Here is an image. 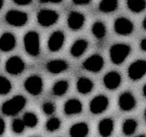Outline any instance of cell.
<instances>
[{"label":"cell","mask_w":146,"mask_h":137,"mask_svg":"<svg viewBox=\"0 0 146 137\" xmlns=\"http://www.w3.org/2000/svg\"><path fill=\"white\" fill-rule=\"evenodd\" d=\"M36 19L42 27H52L58 21L59 14L57 11L52 10V9H42L36 14Z\"/></svg>","instance_id":"277c9868"},{"label":"cell","mask_w":146,"mask_h":137,"mask_svg":"<svg viewBox=\"0 0 146 137\" xmlns=\"http://www.w3.org/2000/svg\"><path fill=\"white\" fill-rule=\"evenodd\" d=\"M140 48L142 49V51L146 52V39H143L140 43Z\"/></svg>","instance_id":"8d00e7d4"},{"label":"cell","mask_w":146,"mask_h":137,"mask_svg":"<svg viewBox=\"0 0 146 137\" xmlns=\"http://www.w3.org/2000/svg\"><path fill=\"white\" fill-rule=\"evenodd\" d=\"M137 126H138V124H137V121L135 119H127L124 121L122 130H123V133L126 136H131L135 133Z\"/></svg>","instance_id":"4316f807"},{"label":"cell","mask_w":146,"mask_h":137,"mask_svg":"<svg viewBox=\"0 0 146 137\" xmlns=\"http://www.w3.org/2000/svg\"><path fill=\"white\" fill-rule=\"evenodd\" d=\"M3 0H0V10H1V8H2V6H3Z\"/></svg>","instance_id":"ab89813d"},{"label":"cell","mask_w":146,"mask_h":137,"mask_svg":"<svg viewBox=\"0 0 146 137\" xmlns=\"http://www.w3.org/2000/svg\"><path fill=\"white\" fill-rule=\"evenodd\" d=\"M63 0H40L41 3H60Z\"/></svg>","instance_id":"d590c367"},{"label":"cell","mask_w":146,"mask_h":137,"mask_svg":"<svg viewBox=\"0 0 146 137\" xmlns=\"http://www.w3.org/2000/svg\"><path fill=\"white\" fill-rule=\"evenodd\" d=\"M46 68L52 74H59V73L63 72V71L68 69V63L66 61L61 59H55L51 60L47 63Z\"/></svg>","instance_id":"ac0fdd59"},{"label":"cell","mask_w":146,"mask_h":137,"mask_svg":"<svg viewBox=\"0 0 146 137\" xmlns=\"http://www.w3.org/2000/svg\"><path fill=\"white\" fill-rule=\"evenodd\" d=\"M127 6L132 12L139 13L145 10L146 0H127Z\"/></svg>","instance_id":"d4e9b609"},{"label":"cell","mask_w":146,"mask_h":137,"mask_svg":"<svg viewBox=\"0 0 146 137\" xmlns=\"http://www.w3.org/2000/svg\"><path fill=\"white\" fill-rule=\"evenodd\" d=\"M23 45L27 53L33 57L40 54V36L35 31H30L23 37Z\"/></svg>","instance_id":"3957f363"},{"label":"cell","mask_w":146,"mask_h":137,"mask_svg":"<svg viewBox=\"0 0 146 137\" xmlns=\"http://www.w3.org/2000/svg\"><path fill=\"white\" fill-rule=\"evenodd\" d=\"M142 91H143V96L146 98V84L143 86V89H142Z\"/></svg>","instance_id":"f35d334b"},{"label":"cell","mask_w":146,"mask_h":137,"mask_svg":"<svg viewBox=\"0 0 146 137\" xmlns=\"http://www.w3.org/2000/svg\"><path fill=\"white\" fill-rule=\"evenodd\" d=\"M25 104H27V100L25 96L18 94V96H15L10 100H6L2 105L1 111L6 116H14L25 108Z\"/></svg>","instance_id":"6da1fadb"},{"label":"cell","mask_w":146,"mask_h":137,"mask_svg":"<svg viewBox=\"0 0 146 137\" xmlns=\"http://www.w3.org/2000/svg\"><path fill=\"white\" fill-rule=\"evenodd\" d=\"M25 90L32 96H39L43 90V79L39 75H32L25 81Z\"/></svg>","instance_id":"9c48e42d"},{"label":"cell","mask_w":146,"mask_h":137,"mask_svg":"<svg viewBox=\"0 0 146 137\" xmlns=\"http://www.w3.org/2000/svg\"><path fill=\"white\" fill-rule=\"evenodd\" d=\"M65 42V35L61 31H56L50 36L48 40V48L51 52H58L61 50Z\"/></svg>","instance_id":"7c38bea8"},{"label":"cell","mask_w":146,"mask_h":137,"mask_svg":"<svg viewBox=\"0 0 146 137\" xmlns=\"http://www.w3.org/2000/svg\"><path fill=\"white\" fill-rule=\"evenodd\" d=\"M131 52V47L127 44H115L110 49L111 61L116 65L122 64Z\"/></svg>","instance_id":"7a4b0ae2"},{"label":"cell","mask_w":146,"mask_h":137,"mask_svg":"<svg viewBox=\"0 0 146 137\" xmlns=\"http://www.w3.org/2000/svg\"><path fill=\"white\" fill-rule=\"evenodd\" d=\"M5 21L8 25H12V27H23L29 21V16L27 13L23 11H19V10H9L6 14H5Z\"/></svg>","instance_id":"5b68a950"},{"label":"cell","mask_w":146,"mask_h":137,"mask_svg":"<svg viewBox=\"0 0 146 137\" xmlns=\"http://www.w3.org/2000/svg\"><path fill=\"white\" fill-rule=\"evenodd\" d=\"M12 88L11 82L4 76H0V94H7Z\"/></svg>","instance_id":"f546056e"},{"label":"cell","mask_w":146,"mask_h":137,"mask_svg":"<svg viewBox=\"0 0 146 137\" xmlns=\"http://www.w3.org/2000/svg\"><path fill=\"white\" fill-rule=\"evenodd\" d=\"M89 133V127L85 122H78L69 129L70 137H86Z\"/></svg>","instance_id":"ffe728a7"},{"label":"cell","mask_w":146,"mask_h":137,"mask_svg":"<svg viewBox=\"0 0 146 137\" xmlns=\"http://www.w3.org/2000/svg\"><path fill=\"white\" fill-rule=\"evenodd\" d=\"M115 32L120 36H128L131 35L134 31L133 23L126 17H119L115 21L114 23Z\"/></svg>","instance_id":"30bf717a"},{"label":"cell","mask_w":146,"mask_h":137,"mask_svg":"<svg viewBox=\"0 0 146 137\" xmlns=\"http://www.w3.org/2000/svg\"><path fill=\"white\" fill-rule=\"evenodd\" d=\"M43 112L46 115H53L55 112V106L51 102H46L43 105Z\"/></svg>","instance_id":"1f68e13d"},{"label":"cell","mask_w":146,"mask_h":137,"mask_svg":"<svg viewBox=\"0 0 146 137\" xmlns=\"http://www.w3.org/2000/svg\"><path fill=\"white\" fill-rule=\"evenodd\" d=\"M23 121L25 123V127L34 128L38 125V117L35 113L27 112L23 117Z\"/></svg>","instance_id":"83f0119b"},{"label":"cell","mask_w":146,"mask_h":137,"mask_svg":"<svg viewBox=\"0 0 146 137\" xmlns=\"http://www.w3.org/2000/svg\"><path fill=\"white\" fill-rule=\"evenodd\" d=\"M146 74V60H136L128 68V76L131 80L136 81Z\"/></svg>","instance_id":"8992f818"},{"label":"cell","mask_w":146,"mask_h":137,"mask_svg":"<svg viewBox=\"0 0 146 137\" xmlns=\"http://www.w3.org/2000/svg\"><path fill=\"white\" fill-rule=\"evenodd\" d=\"M73 3H75L77 5H86L90 3L91 0H72Z\"/></svg>","instance_id":"836d02e7"},{"label":"cell","mask_w":146,"mask_h":137,"mask_svg":"<svg viewBox=\"0 0 146 137\" xmlns=\"http://www.w3.org/2000/svg\"><path fill=\"white\" fill-rule=\"evenodd\" d=\"M76 88L79 94H87L94 89V82L87 77H80L76 82Z\"/></svg>","instance_id":"7402d4cb"},{"label":"cell","mask_w":146,"mask_h":137,"mask_svg":"<svg viewBox=\"0 0 146 137\" xmlns=\"http://www.w3.org/2000/svg\"><path fill=\"white\" fill-rule=\"evenodd\" d=\"M85 23V16L82 13L77 11H72L69 13L68 19H67V23L68 27L73 31H78L80 30Z\"/></svg>","instance_id":"9a60e30c"},{"label":"cell","mask_w":146,"mask_h":137,"mask_svg":"<svg viewBox=\"0 0 146 137\" xmlns=\"http://www.w3.org/2000/svg\"><path fill=\"white\" fill-rule=\"evenodd\" d=\"M87 47H88V42H87L86 40L78 39L73 43L72 46H71L70 54L72 55L73 57L78 58V57H80L81 55L84 54Z\"/></svg>","instance_id":"44dd1931"},{"label":"cell","mask_w":146,"mask_h":137,"mask_svg":"<svg viewBox=\"0 0 146 137\" xmlns=\"http://www.w3.org/2000/svg\"><path fill=\"white\" fill-rule=\"evenodd\" d=\"M110 102L107 96L98 94L94 96L89 103V111L94 115H100L104 113L109 108Z\"/></svg>","instance_id":"52a82bcc"},{"label":"cell","mask_w":146,"mask_h":137,"mask_svg":"<svg viewBox=\"0 0 146 137\" xmlns=\"http://www.w3.org/2000/svg\"><path fill=\"white\" fill-rule=\"evenodd\" d=\"M119 107H120V109L122 111H125V112L132 111L136 107V100H135L134 96L129 91H125L122 94H120Z\"/></svg>","instance_id":"5bb4252c"},{"label":"cell","mask_w":146,"mask_h":137,"mask_svg":"<svg viewBox=\"0 0 146 137\" xmlns=\"http://www.w3.org/2000/svg\"><path fill=\"white\" fill-rule=\"evenodd\" d=\"M5 131V122L2 118H0V136L4 133Z\"/></svg>","instance_id":"e575fe53"},{"label":"cell","mask_w":146,"mask_h":137,"mask_svg":"<svg viewBox=\"0 0 146 137\" xmlns=\"http://www.w3.org/2000/svg\"><path fill=\"white\" fill-rule=\"evenodd\" d=\"M16 46L15 37L10 33H4L0 37V50L3 52H10Z\"/></svg>","instance_id":"2e32d148"},{"label":"cell","mask_w":146,"mask_h":137,"mask_svg":"<svg viewBox=\"0 0 146 137\" xmlns=\"http://www.w3.org/2000/svg\"><path fill=\"white\" fill-rule=\"evenodd\" d=\"M64 112L67 116H73L82 112V103L77 98H70L64 104Z\"/></svg>","instance_id":"e0dca14e"},{"label":"cell","mask_w":146,"mask_h":137,"mask_svg":"<svg viewBox=\"0 0 146 137\" xmlns=\"http://www.w3.org/2000/svg\"><path fill=\"white\" fill-rule=\"evenodd\" d=\"M119 6L118 0H102L98 4V9L102 12L110 13L115 11Z\"/></svg>","instance_id":"cb8c5ba5"},{"label":"cell","mask_w":146,"mask_h":137,"mask_svg":"<svg viewBox=\"0 0 146 137\" xmlns=\"http://www.w3.org/2000/svg\"><path fill=\"white\" fill-rule=\"evenodd\" d=\"M13 2L17 5H27L32 2V0H13Z\"/></svg>","instance_id":"d6a6232c"},{"label":"cell","mask_w":146,"mask_h":137,"mask_svg":"<svg viewBox=\"0 0 146 137\" xmlns=\"http://www.w3.org/2000/svg\"><path fill=\"white\" fill-rule=\"evenodd\" d=\"M115 123L112 118H105L98 123V133L102 137H110L114 131Z\"/></svg>","instance_id":"d6986e66"},{"label":"cell","mask_w":146,"mask_h":137,"mask_svg":"<svg viewBox=\"0 0 146 137\" xmlns=\"http://www.w3.org/2000/svg\"><path fill=\"white\" fill-rule=\"evenodd\" d=\"M122 83V76L117 71H110L104 76V85L110 90H115Z\"/></svg>","instance_id":"4fadbf2b"},{"label":"cell","mask_w":146,"mask_h":137,"mask_svg":"<svg viewBox=\"0 0 146 137\" xmlns=\"http://www.w3.org/2000/svg\"><path fill=\"white\" fill-rule=\"evenodd\" d=\"M142 27H143V29L146 31V17L143 19V23H142Z\"/></svg>","instance_id":"74e56055"},{"label":"cell","mask_w":146,"mask_h":137,"mask_svg":"<svg viewBox=\"0 0 146 137\" xmlns=\"http://www.w3.org/2000/svg\"><path fill=\"white\" fill-rule=\"evenodd\" d=\"M61 126V121H60V119L56 118V117H52L50 118L47 121L46 123V129L50 132H54V131L58 130Z\"/></svg>","instance_id":"f1b7e54d"},{"label":"cell","mask_w":146,"mask_h":137,"mask_svg":"<svg viewBox=\"0 0 146 137\" xmlns=\"http://www.w3.org/2000/svg\"><path fill=\"white\" fill-rule=\"evenodd\" d=\"M144 117H145V121H146V110H145V112H144Z\"/></svg>","instance_id":"b9f144b4"},{"label":"cell","mask_w":146,"mask_h":137,"mask_svg":"<svg viewBox=\"0 0 146 137\" xmlns=\"http://www.w3.org/2000/svg\"><path fill=\"white\" fill-rule=\"evenodd\" d=\"M25 68V61L18 56H12L5 62V70L11 75H19Z\"/></svg>","instance_id":"ba28073f"},{"label":"cell","mask_w":146,"mask_h":137,"mask_svg":"<svg viewBox=\"0 0 146 137\" xmlns=\"http://www.w3.org/2000/svg\"><path fill=\"white\" fill-rule=\"evenodd\" d=\"M91 32L96 39H104L107 35V27L103 21H96L92 25Z\"/></svg>","instance_id":"484cf974"},{"label":"cell","mask_w":146,"mask_h":137,"mask_svg":"<svg viewBox=\"0 0 146 137\" xmlns=\"http://www.w3.org/2000/svg\"><path fill=\"white\" fill-rule=\"evenodd\" d=\"M11 127L14 133H16V134H21V133L25 131V125L23 120H21V119H14L13 122H12Z\"/></svg>","instance_id":"4dcf8cb0"},{"label":"cell","mask_w":146,"mask_h":137,"mask_svg":"<svg viewBox=\"0 0 146 137\" xmlns=\"http://www.w3.org/2000/svg\"><path fill=\"white\" fill-rule=\"evenodd\" d=\"M137 137H146V135H144V134H141V135H138Z\"/></svg>","instance_id":"60d3db41"},{"label":"cell","mask_w":146,"mask_h":137,"mask_svg":"<svg viewBox=\"0 0 146 137\" xmlns=\"http://www.w3.org/2000/svg\"><path fill=\"white\" fill-rule=\"evenodd\" d=\"M69 89V82L65 79H60L56 81L53 85V94L57 96H62L66 94Z\"/></svg>","instance_id":"603a6c76"},{"label":"cell","mask_w":146,"mask_h":137,"mask_svg":"<svg viewBox=\"0 0 146 137\" xmlns=\"http://www.w3.org/2000/svg\"><path fill=\"white\" fill-rule=\"evenodd\" d=\"M104 58L100 56V55L94 54L91 55L90 57H88L84 62H83V68L87 71H90V72H100L104 67Z\"/></svg>","instance_id":"8fae6325"}]
</instances>
